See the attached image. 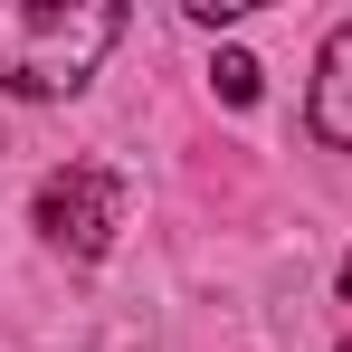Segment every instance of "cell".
Returning <instances> with one entry per match:
<instances>
[{"label": "cell", "mask_w": 352, "mask_h": 352, "mask_svg": "<svg viewBox=\"0 0 352 352\" xmlns=\"http://www.w3.org/2000/svg\"><path fill=\"white\" fill-rule=\"evenodd\" d=\"M115 38H124L115 0H0V86L10 96H76Z\"/></svg>", "instance_id": "obj_1"}, {"label": "cell", "mask_w": 352, "mask_h": 352, "mask_svg": "<svg viewBox=\"0 0 352 352\" xmlns=\"http://www.w3.org/2000/svg\"><path fill=\"white\" fill-rule=\"evenodd\" d=\"M124 229V181L96 172V162H67V172L38 181V238L67 248V257H105Z\"/></svg>", "instance_id": "obj_2"}, {"label": "cell", "mask_w": 352, "mask_h": 352, "mask_svg": "<svg viewBox=\"0 0 352 352\" xmlns=\"http://www.w3.org/2000/svg\"><path fill=\"white\" fill-rule=\"evenodd\" d=\"M314 133L352 153V19L324 38V58H314Z\"/></svg>", "instance_id": "obj_3"}, {"label": "cell", "mask_w": 352, "mask_h": 352, "mask_svg": "<svg viewBox=\"0 0 352 352\" xmlns=\"http://www.w3.org/2000/svg\"><path fill=\"white\" fill-rule=\"evenodd\" d=\"M257 76H267V67H257V58H238V48H219V58H210V86H219V105H257Z\"/></svg>", "instance_id": "obj_4"}, {"label": "cell", "mask_w": 352, "mask_h": 352, "mask_svg": "<svg viewBox=\"0 0 352 352\" xmlns=\"http://www.w3.org/2000/svg\"><path fill=\"white\" fill-rule=\"evenodd\" d=\"M343 295H352V257H343Z\"/></svg>", "instance_id": "obj_5"}, {"label": "cell", "mask_w": 352, "mask_h": 352, "mask_svg": "<svg viewBox=\"0 0 352 352\" xmlns=\"http://www.w3.org/2000/svg\"><path fill=\"white\" fill-rule=\"evenodd\" d=\"M343 352H352V343H343Z\"/></svg>", "instance_id": "obj_6"}]
</instances>
